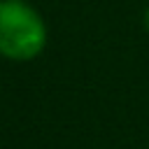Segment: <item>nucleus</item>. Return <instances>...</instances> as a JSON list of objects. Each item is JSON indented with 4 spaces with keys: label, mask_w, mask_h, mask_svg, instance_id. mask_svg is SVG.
I'll return each mask as SVG.
<instances>
[{
    "label": "nucleus",
    "mask_w": 149,
    "mask_h": 149,
    "mask_svg": "<svg viewBox=\"0 0 149 149\" xmlns=\"http://www.w3.org/2000/svg\"><path fill=\"white\" fill-rule=\"evenodd\" d=\"M142 26H144V30L149 33V7L144 9V14H142Z\"/></svg>",
    "instance_id": "2"
},
{
    "label": "nucleus",
    "mask_w": 149,
    "mask_h": 149,
    "mask_svg": "<svg viewBox=\"0 0 149 149\" xmlns=\"http://www.w3.org/2000/svg\"><path fill=\"white\" fill-rule=\"evenodd\" d=\"M47 44V26L35 7L23 0H0V56L33 61Z\"/></svg>",
    "instance_id": "1"
}]
</instances>
